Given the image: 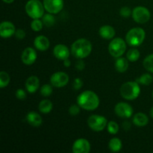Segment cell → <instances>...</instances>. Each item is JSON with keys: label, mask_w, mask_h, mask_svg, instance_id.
I'll return each instance as SVG.
<instances>
[{"label": "cell", "mask_w": 153, "mask_h": 153, "mask_svg": "<svg viewBox=\"0 0 153 153\" xmlns=\"http://www.w3.org/2000/svg\"><path fill=\"white\" fill-rule=\"evenodd\" d=\"M52 13H47L43 16V23L46 25V27H52L55 24V18Z\"/></svg>", "instance_id": "obj_27"}, {"label": "cell", "mask_w": 153, "mask_h": 153, "mask_svg": "<svg viewBox=\"0 0 153 153\" xmlns=\"http://www.w3.org/2000/svg\"><path fill=\"white\" fill-rule=\"evenodd\" d=\"M77 103L85 110L94 111L100 105V99L96 93L91 91H85L77 97Z\"/></svg>", "instance_id": "obj_1"}, {"label": "cell", "mask_w": 153, "mask_h": 153, "mask_svg": "<svg viewBox=\"0 0 153 153\" xmlns=\"http://www.w3.org/2000/svg\"><path fill=\"white\" fill-rule=\"evenodd\" d=\"M132 122L134 125L137 126H145L149 123V118L145 114L137 113L133 117Z\"/></svg>", "instance_id": "obj_20"}, {"label": "cell", "mask_w": 153, "mask_h": 153, "mask_svg": "<svg viewBox=\"0 0 153 153\" xmlns=\"http://www.w3.org/2000/svg\"><path fill=\"white\" fill-rule=\"evenodd\" d=\"M100 35L105 40H111L115 35V30L111 25H103L100 28Z\"/></svg>", "instance_id": "obj_19"}, {"label": "cell", "mask_w": 153, "mask_h": 153, "mask_svg": "<svg viewBox=\"0 0 153 153\" xmlns=\"http://www.w3.org/2000/svg\"><path fill=\"white\" fill-rule=\"evenodd\" d=\"M31 27L33 31H40L43 28V21H40L39 19H34L31 23Z\"/></svg>", "instance_id": "obj_31"}, {"label": "cell", "mask_w": 153, "mask_h": 153, "mask_svg": "<svg viewBox=\"0 0 153 153\" xmlns=\"http://www.w3.org/2000/svg\"><path fill=\"white\" fill-rule=\"evenodd\" d=\"M152 98H153V91H152Z\"/></svg>", "instance_id": "obj_42"}, {"label": "cell", "mask_w": 153, "mask_h": 153, "mask_svg": "<svg viewBox=\"0 0 153 153\" xmlns=\"http://www.w3.org/2000/svg\"><path fill=\"white\" fill-rule=\"evenodd\" d=\"M34 45L36 47V49L40 51H46L49 49V39L43 35L37 36L34 41Z\"/></svg>", "instance_id": "obj_17"}, {"label": "cell", "mask_w": 153, "mask_h": 153, "mask_svg": "<svg viewBox=\"0 0 153 153\" xmlns=\"http://www.w3.org/2000/svg\"><path fill=\"white\" fill-rule=\"evenodd\" d=\"M2 1H4V2L7 3V4H10V3L13 2V1H14V0H2Z\"/></svg>", "instance_id": "obj_40"}, {"label": "cell", "mask_w": 153, "mask_h": 153, "mask_svg": "<svg viewBox=\"0 0 153 153\" xmlns=\"http://www.w3.org/2000/svg\"><path fill=\"white\" fill-rule=\"evenodd\" d=\"M126 50V42L122 38H115L111 41L108 46L109 53L114 58H120L125 53Z\"/></svg>", "instance_id": "obj_6"}, {"label": "cell", "mask_w": 153, "mask_h": 153, "mask_svg": "<svg viewBox=\"0 0 153 153\" xmlns=\"http://www.w3.org/2000/svg\"><path fill=\"white\" fill-rule=\"evenodd\" d=\"M150 116H151V117L153 119V107L151 108V110H150Z\"/></svg>", "instance_id": "obj_41"}, {"label": "cell", "mask_w": 153, "mask_h": 153, "mask_svg": "<svg viewBox=\"0 0 153 153\" xmlns=\"http://www.w3.org/2000/svg\"><path fill=\"white\" fill-rule=\"evenodd\" d=\"M15 26L9 21H4L0 24V35L1 37L7 38L15 34Z\"/></svg>", "instance_id": "obj_14"}, {"label": "cell", "mask_w": 153, "mask_h": 153, "mask_svg": "<svg viewBox=\"0 0 153 153\" xmlns=\"http://www.w3.org/2000/svg\"><path fill=\"white\" fill-rule=\"evenodd\" d=\"M130 126H131V125H130V123L128 122V121H126V122H124L123 123V128L125 130L129 129Z\"/></svg>", "instance_id": "obj_38"}, {"label": "cell", "mask_w": 153, "mask_h": 153, "mask_svg": "<svg viewBox=\"0 0 153 153\" xmlns=\"http://www.w3.org/2000/svg\"><path fill=\"white\" fill-rule=\"evenodd\" d=\"M52 85H44L40 88V94L43 97H49L52 94Z\"/></svg>", "instance_id": "obj_30"}, {"label": "cell", "mask_w": 153, "mask_h": 153, "mask_svg": "<svg viewBox=\"0 0 153 153\" xmlns=\"http://www.w3.org/2000/svg\"><path fill=\"white\" fill-rule=\"evenodd\" d=\"M22 63L25 65H31L37 59V52L33 48L28 47L22 52L21 55Z\"/></svg>", "instance_id": "obj_13"}, {"label": "cell", "mask_w": 153, "mask_h": 153, "mask_svg": "<svg viewBox=\"0 0 153 153\" xmlns=\"http://www.w3.org/2000/svg\"><path fill=\"white\" fill-rule=\"evenodd\" d=\"M52 107H53V105L52 102L48 100H42L38 106L39 111L43 114H48L51 112V111L52 110Z\"/></svg>", "instance_id": "obj_22"}, {"label": "cell", "mask_w": 153, "mask_h": 153, "mask_svg": "<svg viewBox=\"0 0 153 153\" xmlns=\"http://www.w3.org/2000/svg\"><path fill=\"white\" fill-rule=\"evenodd\" d=\"M88 126L94 131H101L105 129L108 125V121L105 117L94 114L89 117L88 120Z\"/></svg>", "instance_id": "obj_7"}, {"label": "cell", "mask_w": 153, "mask_h": 153, "mask_svg": "<svg viewBox=\"0 0 153 153\" xmlns=\"http://www.w3.org/2000/svg\"><path fill=\"white\" fill-rule=\"evenodd\" d=\"M115 68L117 71L119 73H124L126 71L128 68V59H126L125 58H117L116 62H115Z\"/></svg>", "instance_id": "obj_21"}, {"label": "cell", "mask_w": 153, "mask_h": 153, "mask_svg": "<svg viewBox=\"0 0 153 153\" xmlns=\"http://www.w3.org/2000/svg\"><path fill=\"white\" fill-rule=\"evenodd\" d=\"M50 82L52 86L55 88H63L69 82V76L64 72H57L52 75Z\"/></svg>", "instance_id": "obj_9"}, {"label": "cell", "mask_w": 153, "mask_h": 153, "mask_svg": "<svg viewBox=\"0 0 153 153\" xmlns=\"http://www.w3.org/2000/svg\"><path fill=\"white\" fill-rule=\"evenodd\" d=\"M122 142L117 137H114L110 140L108 143V147L111 149V151L114 152H117L122 149Z\"/></svg>", "instance_id": "obj_23"}, {"label": "cell", "mask_w": 153, "mask_h": 153, "mask_svg": "<svg viewBox=\"0 0 153 153\" xmlns=\"http://www.w3.org/2000/svg\"><path fill=\"white\" fill-rule=\"evenodd\" d=\"M85 63H84L83 61H82V59H80L79 61H78L76 64V68L78 70H84L85 68Z\"/></svg>", "instance_id": "obj_37"}, {"label": "cell", "mask_w": 153, "mask_h": 153, "mask_svg": "<svg viewBox=\"0 0 153 153\" xmlns=\"http://www.w3.org/2000/svg\"><path fill=\"white\" fill-rule=\"evenodd\" d=\"M26 120L28 123L34 127H38L42 124L43 120L39 114L34 111L28 112L26 116Z\"/></svg>", "instance_id": "obj_18"}, {"label": "cell", "mask_w": 153, "mask_h": 153, "mask_svg": "<svg viewBox=\"0 0 153 153\" xmlns=\"http://www.w3.org/2000/svg\"><path fill=\"white\" fill-rule=\"evenodd\" d=\"M16 97L19 100H24L26 98V94L22 89H18L16 91Z\"/></svg>", "instance_id": "obj_34"}, {"label": "cell", "mask_w": 153, "mask_h": 153, "mask_svg": "<svg viewBox=\"0 0 153 153\" xmlns=\"http://www.w3.org/2000/svg\"><path fill=\"white\" fill-rule=\"evenodd\" d=\"M132 17L137 23H146L150 19V12L146 7L138 6L132 10Z\"/></svg>", "instance_id": "obj_8"}, {"label": "cell", "mask_w": 153, "mask_h": 153, "mask_svg": "<svg viewBox=\"0 0 153 153\" xmlns=\"http://www.w3.org/2000/svg\"><path fill=\"white\" fill-rule=\"evenodd\" d=\"M43 5L46 11L50 13H58L64 7L63 0H43Z\"/></svg>", "instance_id": "obj_10"}, {"label": "cell", "mask_w": 153, "mask_h": 153, "mask_svg": "<svg viewBox=\"0 0 153 153\" xmlns=\"http://www.w3.org/2000/svg\"><path fill=\"white\" fill-rule=\"evenodd\" d=\"M80 108L81 107L79 105H73L69 108V113L70 115L76 116V115L79 114V112H80Z\"/></svg>", "instance_id": "obj_32"}, {"label": "cell", "mask_w": 153, "mask_h": 153, "mask_svg": "<svg viewBox=\"0 0 153 153\" xmlns=\"http://www.w3.org/2000/svg\"><path fill=\"white\" fill-rule=\"evenodd\" d=\"M136 82L138 84L143 85H149L153 82V77L149 73H145L142 75L140 77L136 79Z\"/></svg>", "instance_id": "obj_24"}, {"label": "cell", "mask_w": 153, "mask_h": 153, "mask_svg": "<svg viewBox=\"0 0 153 153\" xmlns=\"http://www.w3.org/2000/svg\"><path fill=\"white\" fill-rule=\"evenodd\" d=\"M44 10V5L39 0H29L25 4V11L32 19L43 17Z\"/></svg>", "instance_id": "obj_5"}, {"label": "cell", "mask_w": 153, "mask_h": 153, "mask_svg": "<svg viewBox=\"0 0 153 153\" xmlns=\"http://www.w3.org/2000/svg\"><path fill=\"white\" fill-rule=\"evenodd\" d=\"M83 85V82L82 80L79 78H77L74 80V83H73V88L75 90H79Z\"/></svg>", "instance_id": "obj_35"}, {"label": "cell", "mask_w": 153, "mask_h": 153, "mask_svg": "<svg viewBox=\"0 0 153 153\" xmlns=\"http://www.w3.org/2000/svg\"><path fill=\"white\" fill-rule=\"evenodd\" d=\"M64 67H70V61L69 60V58L64 60Z\"/></svg>", "instance_id": "obj_39"}, {"label": "cell", "mask_w": 153, "mask_h": 153, "mask_svg": "<svg viewBox=\"0 0 153 153\" xmlns=\"http://www.w3.org/2000/svg\"><path fill=\"white\" fill-rule=\"evenodd\" d=\"M53 54L57 59L64 61V60L69 58L70 50L65 45L58 44L54 47Z\"/></svg>", "instance_id": "obj_15"}, {"label": "cell", "mask_w": 153, "mask_h": 153, "mask_svg": "<svg viewBox=\"0 0 153 153\" xmlns=\"http://www.w3.org/2000/svg\"><path fill=\"white\" fill-rule=\"evenodd\" d=\"M92 51V44L85 38L78 39L71 46L72 55L76 58L83 59L87 58Z\"/></svg>", "instance_id": "obj_2"}, {"label": "cell", "mask_w": 153, "mask_h": 153, "mask_svg": "<svg viewBox=\"0 0 153 153\" xmlns=\"http://www.w3.org/2000/svg\"><path fill=\"white\" fill-rule=\"evenodd\" d=\"M120 15L123 16V17L128 18L131 16V10L128 7H123L122 8L120 9Z\"/></svg>", "instance_id": "obj_33"}, {"label": "cell", "mask_w": 153, "mask_h": 153, "mask_svg": "<svg viewBox=\"0 0 153 153\" xmlns=\"http://www.w3.org/2000/svg\"><path fill=\"white\" fill-rule=\"evenodd\" d=\"M120 92L125 100H134L140 95V88L137 82H127L121 86Z\"/></svg>", "instance_id": "obj_3"}, {"label": "cell", "mask_w": 153, "mask_h": 153, "mask_svg": "<svg viewBox=\"0 0 153 153\" xmlns=\"http://www.w3.org/2000/svg\"><path fill=\"white\" fill-rule=\"evenodd\" d=\"M114 111L120 117L129 118L133 114V108L128 103L119 102L115 105Z\"/></svg>", "instance_id": "obj_11"}, {"label": "cell", "mask_w": 153, "mask_h": 153, "mask_svg": "<svg viewBox=\"0 0 153 153\" xmlns=\"http://www.w3.org/2000/svg\"><path fill=\"white\" fill-rule=\"evenodd\" d=\"M146 37L145 31L141 28H133L126 35V41L129 46H138L144 40Z\"/></svg>", "instance_id": "obj_4"}, {"label": "cell", "mask_w": 153, "mask_h": 153, "mask_svg": "<svg viewBox=\"0 0 153 153\" xmlns=\"http://www.w3.org/2000/svg\"><path fill=\"white\" fill-rule=\"evenodd\" d=\"M143 67L146 69L147 71L153 73V54L147 55L143 60Z\"/></svg>", "instance_id": "obj_25"}, {"label": "cell", "mask_w": 153, "mask_h": 153, "mask_svg": "<svg viewBox=\"0 0 153 153\" xmlns=\"http://www.w3.org/2000/svg\"><path fill=\"white\" fill-rule=\"evenodd\" d=\"M15 36H16V38L19 39V40H22V39H23L24 37H25V33L22 29H18L16 30V32H15Z\"/></svg>", "instance_id": "obj_36"}, {"label": "cell", "mask_w": 153, "mask_h": 153, "mask_svg": "<svg viewBox=\"0 0 153 153\" xmlns=\"http://www.w3.org/2000/svg\"><path fill=\"white\" fill-rule=\"evenodd\" d=\"M140 52L136 49H131L128 50V52L126 54L127 59L131 62H134V61H137L140 58Z\"/></svg>", "instance_id": "obj_26"}, {"label": "cell", "mask_w": 153, "mask_h": 153, "mask_svg": "<svg viewBox=\"0 0 153 153\" xmlns=\"http://www.w3.org/2000/svg\"><path fill=\"white\" fill-rule=\"evenodd\" d=\"M10 82V76L6 72L1 71L0 73V88H4Z\"/></svg>", "instance_id": "obj_28"}, {"label": "cell", "mask_w": 153, "mask_h": 153, "mask_svg": "<svg viewBox=\"0 0 153 153\" xmlns=\"http://www.w3.org/2000/svg\"><path fill=\"white\" fill-rule=\"evenodd\" d=\"M40 87V81L35 76H31L28 78L25 82V88L27 91L30 94H34Z\"/></svg>", "instance_id": "obj_16"}, {"label": "cell", "mask_w": 153, "mask_h": 153, "mask_svg": "<svg viewBox=\"0 0 153 153\" xmlns=\"http://www.w3.org/2000/svg\"><path fill=\"white\" fill-rule=\"evenodd\" d=\"M91 151V143L85 138L77 139L73 145L74 153H88Z\"/></svg>", "instance_id": "obj_12"}, {"label": "cell", "mask_w": 153, "mask_h": 153, "mask_svg": "<svg viewBox=\"0 0 153 153\" xmlns=\"http://www.w3.org/2000/svg\"><path fill=\"white\" fill-rule=\"evenodd\" d=\"M108 131L110 134H116L119 131V126L114 121H110L107 125Z\"/></svg>", "instance_id": "obj_29"}]
</instances>
